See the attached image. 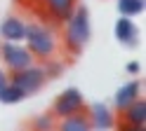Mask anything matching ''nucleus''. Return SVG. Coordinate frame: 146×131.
<instances>
[{
	"instance_id": "obj_5",
	"label": "nucleus",
	"mask_w": 146,
	"mask_h": 131,
	"mask_svg": "<svg viewBox=\"0 0 146 131\" xmlns=\"http://www.w3.org/2000/svg\"><path fill=\"white\" fill-rule=\"evenodd\" d=\"M78 110H85V98H83V94H80L78 89H66V91H61L57 101H54V105H52V115L54 117H66V115H73V112H78Z\"/></svg>"
},
{
	"instance_id": "obj_3",
	"label": "nucleus",
	"mask_w": 146,
	"mask_h": 131,
	"mask_svg": "<svg viewBox=\"0 0 146 131\" xmlns=\"http://www.w3.org/2000/svg\"><path fill=\"white\" fill-rule=\"evenodd\" d=\"M10 82L14 84V87H19L26 96H31V94L40 91L45 87V82H47V73H45L42 66L31 63V66H26V68H21V70H14L10 75Z\"/></svg>"
},
{
	"instance_id": "obj_11",
	"label": "nucleus",
	"mask_w": 146,
	"mask_h": 131,
	"mask_svg": "<svg viewBox=\"0 0 146 131\" xmlns=\"http://www.w3.org/2000/svg\"><path fill=\"white\" fill-rule=\"evenodd\" d=\"M59 126H61L64 131H87L90 126H92V122H90V115H87V112L78 110V112H73V115L61 117Z\"/></svg>"
},
{
	"instance_id": "obj_9",
	"label": "nucleus",
	"mask_w": 146,
	"mask_h": 131,
	"mask_svg": "<svg viewBox=\"0 0 146 131\" xmlns=\"http://www.w3.org/2000/svg\"><path fill=\"white\" fill-rule=\"evenodd\" d=\"M0 35L7 42H21L26 35V24L19 16H7L3 21V26H0Z\"/></svg>"
},
{
	"instance_id": "obj_14",
	"label": "nucleus",
	"mask_w": 146,
	"mask_h": 131,
	"mask_svg": "<svg viewBox=\"0 0 146 131\" xmlns=\"http://www.w3.org/2000/svg\"><path fill=\"white\" fill-rule=\"evenodd\" d=\"M118 9H120L123 16H134L144 12V0H120L118 3Z\"/></svg>"
},
{
	"instance_id": "obj_12",
	"label": "nucleus",
	"mask_w": 146,
	"mask_h": 131,
	"mask_svg": "<svg viewBox=\"0 0 146 131\" xmlns=\"http://www.w3.org/2000/svg\"><path fill=\"white\" fill-rule=\"evenodd\" d=\"M115 37L123 45H134L137 42V26L132 24L130 16H120L115 21Z\"/></svg>"
},
{
	"instance_id": "obj_17",
	"label": "nucleus",
	"mask_w": 146,
	"mask_h": 131,
	"mask_svg": "<svg viewBox=\"0 0 146 131\" xmlns=\"http://www.w3.org/2000/svg\"><path fill=\"white\" fill-rule=\"evenodd\" d=\"M33 124H35V126H52V119H50V117H42V119H35Z\"/></svg>"
},
{
	"instance_id": "obj_13",
	"label": "nucleus",
	"mask_w": 146,
	"mask_h": 131,
	"mask_svg": "<svg viewBox=\"0 0 146 131\" xmlns=\"http://www.w3.org/2000/svg\"><path fill=\"white\" fill-rule=\"evenodd\" d=\"M24 98H26V94H24L19 87H14L12 82L7 84L3 91H0V101H3V103H7V105H12V103H21Z\"/></svg>"
},
{
	"instance_id": "obj_6",
	"label": "nucleus",
	"mask_w": 146,
	"mask_h": 131,
	"mask_svg": "<svg viewBox=\"0 0 146 131\" xmlns=\"http://www.w3.org/2000/svg\"><path fill=\"white\" fill-rule=\"evenodd\" d=\"M120 115H123V122L118 126H120L123 131H127V129H130V131L144 129V122H146V103H144V98L139 96L137 101H132Z\"/></svg>"
},
{
	"instance_id": "obj_8",
	"label": "nucleus",
	"mask_w": 146,
	"mask_h": 131,
	"mask_svg": "<svg viewBox=\"0 0 146 131\" xmlns=\"http://www.w3.org/2000/svg\"><path fill=\"white\" fill-rule=\"evenodd\" d=\"M87 115H90L92 126H97V129H111V126H115V115L111 112V108H108L106 103H94Z\"/></svg>"
},
{
	"instance_id": "obj_2",
	"label": "nucleus",
	"mask_w": 146,
	"mask_h": 131,
	"mask_svg": "<svg viewBox=\"0 0 146 131\" xmlns=\"http://www.w3.org/2000/svg\"><path fill=\"white\" fill-rule=\"evenodd\" d=\"M26 47L31 49L33 59L38 61H52L54 52H57V35H54V31L50 26L45 24H29L26 26Z\"/></svg>"
},
{
	"instance_id": "obj_7",
	"label": "nucleus",
	"mask_w": 146,
	"mask_h": 131,
	"mask_svg": "<svg viewBox=\"0 0 146 131\" xmlns=\"http://www.w3.org/2000/svg\"><path fill=\"white\" fill-rule=\"evenodd\" d=\"M78 5V0H40V7L47 12V16L57 24H64L73 12V7Z\"/></svg>"
},
{
	"instance_id": "obj_10",
	"label": "nucleus",
	"mask_w": 146,
	"mask_h": 131,
	"mask_svg": "<svg viewBox=\"0 0 146 131\" xmlns=\"http://www.w3.org/2000/svg\"><path fill=\"white\" fill-rule=\"evenodd\" d=\"M139 94H141V84H139V82H127V84H123V87L118 89V94L113 96V105H115V110L123 112L132 101L139 98Z\"/></svg>"
},
{
	"instance_id": "obj_4",
	"label": "nucleus",
	"mask_w": 146,
	"mask_h": 131,
	"mask_svg": "<svg viewBox=\"0 0 146 131\" xmlns=\"http://www.w3.org/2000/svg\"><path fill=\"white\" fill-rule=\"evenodd\" d=\"M0 56H3L5 66L12 73L14 70H21V68H26V66H31L35 61L29 47H21L19 42H7V40H5L3 47H0Z\"/></svg>"
},
{
	"instance_id": "obj_1",
	"label": "nucleus",
	"mask_w": 146,
	"mask_h": 131,
	"mask_svg": "<svg viewBox=\"0 0 146 131\" xmlns=\"http://www.w3.org/2000/svg\"><path fill=\"white\" fill-rule=\"evenodd\" d=\"M66 31H64V40H66V47L71 52H83L90 37H92V28H90V12L85 5H76L73 12L68 14L66 21Z\"/></svg>"
},
{
	"instance_id": "obj_15",
	"label": "nucleus",
	"mask_w": 146,
	"mask_h": 131,
	"mask_svg": "<svg viewBox=\"0 0 146 131\" xmlns=\"http://www.w3.org/2000/svg\"><path fill=\"white\" fill-rule=\"evenodd\" d=\"M7 84H10V75H7L5 70H0V91H3Z\"/></svg>"
},
{
	"instance_id": "obj_16",
	"label": "nucleus",
	"mask_w": 146,
	"mask_h": 131,
	"mask_svg": "<svg viewBox=\"0 0 146 131\" xmlns=\"http://www.w3.org/2000/svg\"><path fill=\"white\" fill-rule=\"evenodd\" d=\"M139 70H141V66L137 63V61H130V63H127V73H132V75H137Z\"/></svg>"
}]
</instances>
